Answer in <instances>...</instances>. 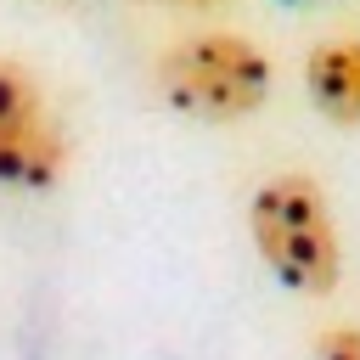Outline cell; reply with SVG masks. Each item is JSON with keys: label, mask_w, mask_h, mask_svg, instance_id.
I'll list each match as a JSON object with an SVG mask.
<instances>
[{"label": "cell", "mask_w": 360, "mask_h": 360, "mask_svg": "<svg viewBox=\"0 0 360 360\" xmlns=\"http://www.w3.org/2000/svg\"><path fill=\"white\" fill-rule=\"evenodd\" d=\"M287 6H321V0H287Z\"/></svg>", "instance_id": "obj_7"}, {"label": "cell", "mask_w": 360, "mask_h": 360, "mask_svg": "<svg viewBox=\"0 0 360 360\" xmlns=\"http://www.w3.org/2000/svg\"><path fill=\"white\" fill-rule=\"evenodd\" d=\"M146 6H225V0H146Z\"/></svg>", "instance_id": "obj_6"}, {"label": "cell", "mask_w": 360, "mask_h": 360, "mask_svg": "<svg viewBox=\"0 0 360 360\" xmlns=\"http://www.w3.org/2000/svg\"><path fill=\"white\" fill-rule=\"evenodd\" d=\"M73 158L68 124L51 112L34 68L0 56V186L6 191H51Z\"/></svg>", "instance_id": "obj_3"}, {"label": "cell", "mask_w": 360, "mask_h": 360, "mask_svg": "<svg viewBox=\"0 0 360 360\" xmlns=\"http://www.w3.org/2000/svg\"><path fill=\"white\" fill-rule=\"evenodd\" d=\"M248 236L264 270L304 298H326L343 281V231L326 191L304 169L264 174L248 197Z\"/></svg>", "instance_id": "obj_1"}, {"label": "cell", "mask_w": 360, "mask_h": 360, "mask_svg": "<svg viewBox=\"0 0 360 360\" xmlns=\"http://www.w3.org/2000/svg\"><path fill=\"white\" fill-rule=\"evenodd\" d=\"M304 96L326 124L360 129V34L321 39L304 56Z\"/></svg>", "instance_id": "obj_4"}, {"label": "cell", "mask_w": 360, "mask_h": 360, "mask_svg": "<svg viewBox=\"0 0 360 360\" xmlns=\"http://www.w3.org/2000/svg\"><path fill=\"white\" fill-rule=\"evenodd\" d=\"M315 360H360V326H321Z\"/></svg>", "instance_id": "obj_5"}, {"label": "cell", "mask_w": 360, "mask_h": 360, "mask_svg": "<svg viewBox=\"0 0 360 360\" xmlns=\"http://www.w3.org/2000/svg\"><path fill=\"white\" fill-rule=\"evenodd\" d=\"M152 90L169 112L191 124H242L270 101L276 68L259 39L231 28H202L174 39L152 62Z\"/></svg>", "instance_id": "obj_2"}]
</instances>
